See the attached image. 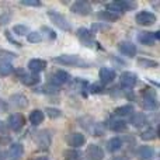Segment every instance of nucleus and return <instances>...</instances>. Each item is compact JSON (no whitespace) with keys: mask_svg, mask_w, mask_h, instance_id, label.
Wrapping results in <instances>:
<instances>
[{"mask_svg":"<svg viewBox=\"0 0 160 160\" xmlns=\"http://www.w3.org/2000/svg\"><path fill=\"white\" fill-rule=\"evenodd\" d=\"M53 62L59 65H63V66H75V68H90L91 63L84 59H82L78 55H68V53H63V55H59L56 58H53Z\"/></svg>","mask_w":160,"mask_h":160,"instance_id":"f257e3e1","label":"nucleus"},{"mask_svg":"<svg viewBox=\"0 0 160 160\" xmlns=\"http://www.w3.org/2000/svg\"><path fill=\"white\" fill-rule=\"evenodd\" d=\"M47 14H48V17H49L51 22H53L56 27H59V30L66 31V32L72 31V25H70V22L68 21V18L63 14H61L59 11H55V10H49Z\"/></svg>","mask_w":160,"mask_h":160,"instance_id":"f03ea898","label":"nucleus"},{"mask_svg":"<svg viewBox=\"0 0 160 160\" xmlns=\"http://www.w3.org/2000/svg\"><path fill=\"white\" fill-rule=\"evenodd\" d=\"M142 96V104H143V107L146 108V110L149 111H153L158 108V96H156V91L153 90V88H143L141 93Z\"/></svg>","mask_w":160,"mask_h":160,"instance_id":"7ed1b4c3","label":"nucleus"},{"mask_svg":"<svg viewBox=\"0 0 160 160\" xmlns=\"http://www.w3.org/2000/svg\"><path fill=\"white\" fill-rule=\"evenodd\" d=\"M132 8H135V3H131V2H128V0H118V2L108 3V4L105 6V10L112 11V13L118 14V16H121L125 11L132 10Z\"/></svg>","mask_w":160,"mask_h":160,"instance_id":"20e7f679","label":"nucleus"},{"mask_svg":"<svg viewBox=\"0 0 160 160\" xmlns=\"http://www.w3.org/2000/svg\"><path fill=\"white\" fill-rule=\"evenodd\" d=\"M135 21H136V24H139V25L149 27V25H153L158 21V17H156V14L152 13V11L143 10V11H139L135 16Z\"/></svg>","mask_w":160,"mask_h":160,"instance_id":"39448f33","label":"nucleus"},{"mask_svg":"<svg viewBox=\"0 0 160 160\" xmlns=\"http://www.w3.org/2000/svg\"><path fill=\"white\" fill-rule=\"evenodd\" d=\"M25 125V118L22 114H11L7 118V127L14 132H18Z\"/></svg>","mask_w":160,"mask_h":160,"instance_id":"423d86ee","label":"nucleus"},{"mask_svg":"<svg viewBox=\"0 0 160 160\" xmlns=\"http://www.w3.org/2000/svg\"><path fill=\"white\" fill-rule=\"evenodd\" d=\"M70 11L79 16H88L91 13V4L84 0H78L70 6Z\"/></svg>","mask_w":160,"mask_h":160,"instance_id":"0eeeda50","label":"nucleus"},{"mask_svg":"<svg viewBox=\"0 0 160 160\" xmlns=\"http://www.w3.org/2000/svg\"><path fill=\"white\" fill-rule=\"evenodd\" d=\"M119 83H121V86L125 90H131V88H133L136 86L138 78H136V75L132 72H124L119 76Z\"/></svg>","mask_w":160,"mask_h":160,"instance_id":"6e6552de","label":"nucleus"},{"mask_svg":"<svg viewBox=\"0 0 160 160\" xmlns=\"http://www.w3.org/2000/svg\"><path fill=\"white\" fill-rule=\"evenodd\" d=\"M84 156L87 160H102L104 159V150H102V148L98 146V145L91 143L90 146H87V149H86Z\"/></svg>","mask_w":160,"mask_h":160,"instance_id":"1a4fd4ad","label":"nucleus"},{"mask_svg":"<svg viewBox=\"0 0 160 160\" xmlns=\"http://www.w3.org/2000/svg\"><path fill=\"white\" fill-rule=\"evenodd\" d=\"M78 38L80 39L82 44H84L86 47L93 48L94 47V38H93V32L87 28H79L78 30Z\"/></svg>","mask_w":160,"mask_h":160,"instance_id":"9d476101","label":"nucleus"},{"mask_svg":"<svg viewBox=\"0 0 160 160\" xmlns=\"http://www.w3.org/2000/svg\"><path fill=\"white\" fill-rule=\"evenodd\" d=\"M118 49L119 52L122 53V55L128 56V58H133V56H136V47L132 44V42L129 41H122L118 44Z\"/></svg>","mask_w":160,"mask_h":160,"instance_id":"9b49d317","label":"nucleus"},{"mask_svg":"<svg viewBox=\"0 0 160 160\" xmlns=\"http://www.w3.org/2000/svg\"><path fill=\"white\" fill-rule=\"evenodd\" d=\"M98 76H100V80H101L102 84H108V83H112L115 80L117 75H115V70L111 69V68H101L98 72Z\"/></svg>","mask_w":160,"mask_h":160,"instance_id":"f8f14e48","label":"nucleus"},{"mask_svg":"<svg viewBox=\"0 0 160 160\" xmlns=\"http://www.w3.org/2000/svg\"><path fill=\"white\" fill-rule=\"evenodd\" d=\"M69 80H70V75L68 72H65V70H56V72L52 73V76H51V82L56 86L65 84V83H68Z\"/></svg>","mask_w":160,"mask_h":160,"instance_id":"ddd939ff","label":"nucleus"},{"mask_svg":"<svg viewBox=\"0 0 160 160\" xmlns=\"http://www.w3.org/2000/svg\"><path fill=\"white\" fill-rule=\"evenodd\" d=\"M68 143H69L70 148H73V149H78V148L83 146V145L86 143V136L83 135L82 132H75V133H72V135L69 136V139H68Z\"/></svg>","mask_w":160,"mask_h":160,"instance_id":"4468645a","label":"nucleus"},{"mask_svg":"<svg viewBox=\"0 0 160 160\" xmlns=\"http://www.w3.org/2000/svg\"><path fill=\"white\" fill-rule=\"evenodd\" d=\"M45 68H47V62L42 61V59H31L30 62H28V69L31 70V73H34V75H38V73H41L42 70H45Z\"/></svg>","mask_w":160,"mask_h":160,"instance_id":"2eb2a0df","label":"nucleus"},{"mask_svg":"<svg viewBox=\"0 0 160 160\" xmlns=\"http://www.w3.org/2000/svg\"><path fill=\"white\" fill-rule=\"evenodd\" d=\"M22 153H24V149H22V145L20 143H13L10 146V149L6 152V158L8 159H20L22 156Z\"/></svg>","mask_w":160,"mask_h":160,"instance_id":"dca6fc26","label":"nucleus"},{"mask_svg":"<svg viewBox=\"0 0 160 160\" xmlns=\"http://www.w3.org/2000/svg\"><path fill=\"white\" fill-rule=\"evenodd\" d=\"M10 102L16 108H25L28 105V98L24 94H13L10 97Z\"/></svg>","mask_w":160,"mask_h":160,"instance_id":"f3484780","label":"nucleus"},{"mask_svg":"<svg viewBox=\"0 0 160 160\" xmlns=\"http://www.w3.org/2000/svg\"><path fill=\"white\" fill-rule=\"evenodd\" d=\"M107 127L110 128L111 131H114V132H122V131H125L128 128L127 122L122 121V119H110V121L107 122Z\"/></svg>","mask_w":160,"mask_h":160,"instance_id":"a211bd4d","label":"nucleus"},{"mask_svg":"<svg viewBox=\"0 0 160 160\" xmlns=\"http://www.w3.org/2000/svg\"><path fill=\"white\" fill-rule=\"evenodd\" d=\"M51 145V135L48 131H42V132L38 133V146L41 148L42 150L49 149Z\"/></svg>","mask_w":160,"mask_h":160,"instance_id":"6ab92c4d","label":"nucleus"},{"mask_svg":"<svg viewBox=\"0 0 160 160\" xmlns=\"http://www.w3.org/2000/svg\"><path fill=\"white\" fill-rule=\"evenodd\" d=\"M138 156L142 160H152L155 158V149L152 146H141L138 149Z\"/></svg>","mask_w":160,"mask_h":160,"instance_id":"aec40b11","label":"nucleus"},{"mask_svg":"<svg viewBox=\"0 0 160 160\" xmlns=\"http://www.w3.org/2000/svg\"><path fill=\"white\" fill-rule=\"evenodd\" d=\"M138 41L143 45H153L156 42V38H155V34L153 32H139Z\"/></svg>","mask_w":160,"mask_h":160,"instance_id":"412c9836","label":"nucleus"},{"mask_svg":"<svg viewBox=\"0 0 160 160\" xmlns=\"http://www.w3.org/2000/svg\"><path fill=\"white\" fill-rule=\"evenodd\" d=\"M20 82L24 86H35L41 82V78H39L38 75H34V73L32 75H24L20 78Z\"/></svg>","mask_w":160,"mask_h":160,"instance_id":"4be33fe9","label":"nucleus"},{"mask_svg":"<svg viewBox=\"0 0 160 160\" xmlns=\"http://www.w3.org/2000/svg\"><path fill=\"white\" fill-rule=\"evenodd\" d=\"M131 124H132L133 127H136V128L143 127V125L146 124V115H145V114H142V112L133 114V115L131 117Z\"/></svg>","mask_w":160,"mask_h":160,"instance_id":"5701e85b","label":"nucleus"},{"mask_svg":"<svg viewBox=\"0 0 160 160\" xmlns=\"http://www.w3.org/2000/svg\"><path fill=\"white\" fill-rule=\"evenodd\" d=\"M44 118H45V114L42 112L41 110H34L30 114V122L32 125H39L44 122Z\"/></svg>","mask_w":160,"mask_h":160,"instance_id":"b1692460","label":"nucleus"},{"mask_svg":"<svg viewBox=\"0 0 160 160\" xmlns=\"http://www.w3.org/2000/svg\"><path fill=\"white\" fill-rule=\"evenodd\" d=\"M107 148H108V150H110L111 153H115V152H118L119 149L122 148V141H121V138H111L110 141H108V143H107Z\"/></svg>","mask_w":160,"mask_h":160,"instance_id":"393cba45","label":"nucleus"},{"mask_svg":"<svg viewBox=\"0 0 160 160\" xmlns=\"http://www.w3.org/2000/svg\"><path fill=\"white\" fill-rule=\"evenodd\" d=\"M133 112V107L132 105H122L114 110V115L115 117H128Z\"/></svg>","mask_w":160,"mask_h":160,"instance_id":"a878e982","label":"nucleus"},{"mask_svg":"<svg viewBox=\"0 0 160 160\" xmlns=\"http://www.w3.org/2000/svg\"><path fill=\"white\" fill-rule=\"evenodd\" d=\"M14 72V68L11 63L8 62H0V76L6 78V76H10Z\"/></svg>","mask_w":160,"mask_h":160,"instance_id":"bb28decb","label":"nucleus"},{"mask_svg":"<svg viewBox=\"0 0 160 160\" xmlns=\"http://www.w3.org/2000/svg\"><path fill=\"white\" fill-rule=\"evenodd\" d=\"M98 17H100V18H102L104 21H115V20H118L121 16H118V14L112 13V11L104 10V11H100V13H98Z\"/></svg>","mask_w":160,"mask_h":160,"instance_id":"cd10ccee","label":"nucleus"},{"mask_svg":"<svg viewBox=\"0 0 160 160\" xmlns=\"http://www.w3.org/2000/svg\"><path fill=\"white\" fill-rule=\"evenodd\" d=\"M156 138H158V132H156V129H153V128H149V129L143 131V132L141 133L142 141H155Z\"/></svg>","mask_w":160,"mask_h":160,"instance_id":"c85d7f7f","label":"nucleus"},{"mask_svg":"<svg viewBox=\"0 0 160 160\" xmlns=\"http://www.w3.org/2000/svg\"><path fill=\"white\" fill-rule=\"evenodd\" d=\"M138 65L143 69H149V68H158V62L153 61V59H146V58H141L138 59Z\"/></svg>","mask_w":160,"mask_h":160,"instance_id":"c756f323","label":"nucleus"},{"mask_svg":"<svg viewBox=\"0 0 160 160\" xmlns=\"http://www.w3.org/2000/svg\"><path fill=\"white\" fill-rule=\"evenodd\" d=\"M13 32L18 37H24V35H28V34H30V28L24 24H17L13 27Z\"/></svg>","mask_w":160,"mask_h":160,"instance_id":"7c9ffc66","label":"nucleus"},{"mask_svg":"<svg viewBox=\"0 0 160 160\" xmlns=\"http://www.w3.org/2000/svg\"><path fill=\"white\" fill-rule=\"evenodd\" d=\"M27 39H28V42H31V44H37V42L42 41V35L39 32H37V31H32V32H30L27 35Z\"/></svg>","mask_w":160,"mask_h":160,"instance_id":"2f4dec72","label":"nucleus"},{"mask_svg":"<svg viewBox=\"0 0 160 160\" xmlns=\"http://www.w3.org/2000/svg\"><path fill=\"white\" fill-rule=\"evenodd\" d=\"M45 112L48 114V117L49 118H59V117L62 115V111L59 110V108H53V107H48L47 110H45Z\"/></svg>","mask_w":160,"mask_h":160,"instance_id":"473e14b6","label":"nucleus"},{"mask_svg":"<svg viewBox=\"0 0 160 160\" xmlns=\"http://www.w3.org/2000/svg\"><path fill=\"white\" fill-rule=\"evenodd\" d=\"M20 4L25 6V7H41L42 3L39 0H21Z\"/></svg>","mask_w":160,"mask_h":160,"instance_id":"72a5a7b5","label":"nucleus"},{"mask_svg":"<svg viewBox=\"0 0 160 160\" xmlns=\"http://www.w3.org/2000/svg\"><path fill=\"white\" fill-rule=\"evenodd\" d=\"M65 156H66L68 160H80L82 153L78 152V150H68V152H65Z\"/></svg>","mask_w":160,"mask_h":160,"instance_id":"f704fd0d","label":"nucleus"},{"mask_svg":"<svg viewBox=\"0 0 160 160\" xmlns=\"http://www.w3.org/2000/svg\"><path fill=\"white\" fill-rule=\"evenodd\" d=\"M16 53L13 52H8V51H0V62H4V59H14L16 58Z\"/></svg>","mask_w":160,"mask_h":160,"instance_id":"c9c22d12","label":"nucleus"},{"mask_svg":"<svg viewBox=\"0 0 160 160\" xmlns=\"http://www.w3.org/2000/svg\"><path fill=\"white\" fill-rule=\"evenodd\" d=\"M90 91H91V93H94V94L102 93V91H104V86H101V84H91L90 86Z\"/></svg>","mask_w":160,"mask_h":160,"instance_id":"e433bc0d","label":"nucleus"},{"mask_svg":"<svg viewBox=\"0 0 160 160\" xmlns=\"http://www.w3.org/2000/svg\"><path fill=\"white\" fill-rule=\"evenodd\" d=\"M11 20V14L10 13H6V14H2L0 16V25H4V24H7L8 21Z\"/></svg>","mask_w":160,"mask_h":160,"instance_id":"4c0bfd02","label":"nucleus"},{"mask_svg":"<svg viewBox=\"0 0 160 160\" xmlns=\"http://www.w3.org/2000/svg\"><path fill=\"white\" fill-rule=\"evenodd\" d=\"M41 30L44 31V32H47L48 35L51 37V39H55V38H56V32H55V31H53V30H51L49 27H47V25H44V27H42Z\"/></svg>","mask_w":160,"mask_h":160,"instance_id":"58836bf2","label":"nucleus"},{"mask_svg":"<svg viewBox=\"0 0 160 160\" xmlns=\"http://www.w3.org/2000/svg\"><path fill=\"white\" fill-rule=\"evenodd\" d=\"M7 110H8L7 101H4L3 98H0V112H3V111H7Z\"/></svg>","mask_w":160,"mask_h":160,"instance_id":"ea45409f","label":"nucleus"},{"mask_svg":"<svg viewBox=\"0 0 160 160\" xmlns=\"http://www.w3.org/2000/svg\"><path fill=\"white\" fill-rule=\"evenodd\" d=\"M8 32H10V31H6L4 34H6V37H7V38L10 39V42H13V44H14V45H17V47H21V44H20L18 41H16V39H14V38H11V37L8 35Z\"/></svg>","mask_w":160,"mask_h":160,"instance_id":"a19ab883","label":"nucleus"},{"mask_svg":"<svg viewBox=\"0 0 160 160\" xmlns=\"http://www.w3.org/2000/svg\"><path fill=\"white\" fill-rule=\"evenodd\" d=\"M6 129H7V127H6V124L3 121H0V133H4Z\"/></svg>","mask_w":160,"mask_h":160,"instance_id":"79ce46f5","label":"nucleus"},{"mask_svg":"<svg viewBox=\"0 0 160 160\" xmlns=\"http://www.w3.org/2000/svg\"><path fill=\"white\" fill-rule=\"evenodd\" d=\"M112 160H128V158H125V156H115V158H112Z\"/></svg>","mask_w":160,"mask_h":160,"instance_id":"37998d69","label":"nucleus"},{"mask_svg":"<svg viewBox=\"0 0 160 160\" xmlns=\"http://www.w3.org/2000/svg\"><path fill=\"white\" fill-rule=\"evenodd\" d=\"M4 158H6V152L0 149V159H4Z\"/></svg>","mask_w":160,"mask_h":160,"instance_id":"c03bdc74","label":"nucleus"},{"mask_svg":"<svg viewBox=\"0 0 160 160\" xmlns=\"http://www.w3.org/2000/svg\"><path fill=\"white\" fill-rule=\"evenodd\" d=\"M31 160H48V158H45V156H41V158H35V159H31Z\"/></svg>","mask_w":160,"mask_h":160,"instance_id":"a18cd8bd","label":"nucleus"}]
</instances>
